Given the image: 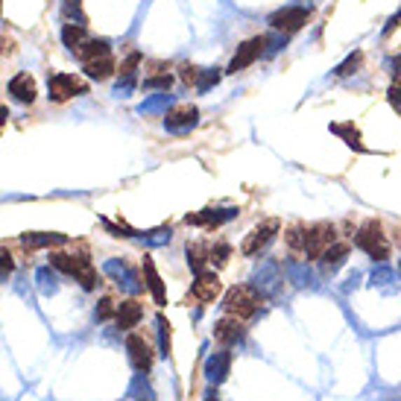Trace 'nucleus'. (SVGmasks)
I'll return each mask as SVG.
<instances>
[{"instance_id": "7", "label": "nucleus", "mask_w": 401, "mask_h": 401, "mask_svg": "<svg viewBox=\"0 0 401 401\" xmlns=\"http://www.w3.org/2000/svg\"><path fill=\"white\" fill-rule=\"evenodd\" d=\"M308 21H311V6H284L266 18V24L276 32H284V36H293V32H299Z\"/></svg>"}, {"instance_id": "26", "label": "nucleus", "mask_w": 401, "mask_h": 401, "mask_svg": "<svg viewBox=\"0 0 401 401\" xmlns=\"http://www.w3.org/2000/svg\"><path fill=\"white\" fill-rule=\"evenodd\" d=\"M305 231H308V226H302V223H293V226L287 229L284 240H287L290 252H305Z\"/></svg>"}, {"instance_id": "34", "label": "nucleus", "mask_w": 401, "mask_h": 401, "mask_svg": "<svg viewBox=\"0 0 401 401\" xmlns=\"http://www.w3.org/2000/svg\"><path fill=\"white\" fill-rule=\"evenodd\" d=\"M387 100H390V106L401 114V82H395V86L390 88V94H387Z\"/></svg>"}, {"instance_id": "38", "label": "nucleus", "mask_w": 401, "mask_h": 401, "mask_svg": "<svg viewBox=\"0 0 401 401\" xmlns=\"http://www.w3.org/2000/svg\"><path fill=\"white\" fill-rule=\"evenodd\" d=\"M144 401H149V398H144Z\"/></svg>"}, {"instance_id": "14", "label": "nucleus", "mask_w": 401, "mask_h": 401, "mask_svg": "<svg viewBox=\"0 0 401 401\" xmlns=\"http://www.w3.org/2000/svg\"><path fill=\"white\" fill-rule=\"evenodd\" d=\"M196 118H199V109L196 106H176L167 111V121L164 126L170 132H188L191 126H196Z\"/></svg>"}, {"instance_id": "27", "label": "nucleus", "mask_w": 401, "mask_h": 401, "mask_svg": "<svg viewBox=\"0 0 401 401\" xmlns=\"http://www.w3.org/2000/svg\"><path fill=\"white\" fill-rule=\"evenodd\" d=\"M173 325L167 322V316L158 313V340H161V355L164 358H170V348H173Z\"/></svg>"}, {"instance_id": "3", "label": "nucleus", "mask_w": 401, "mask_h": 401, "mask_svg": "<svg viewBox=\"0 0 401 401\" xmlns=\"http://www.w3.org/2000/svg\"><path fill=\"white\" fill-rule=\"evenodd\" d=\"M50 264H53L59 273H68V276H74V278L82 284V290H97L100 276H97V270L91 266V261H88L86 255L53 252V255H50Z\"/></svg>"}, {"instance_id": "15", "label": "nucleus", "mask_w": 401, "mask_h": 401, "mask_svg": "<svg viewBox=\"0 0 401 401\" xmlns=\"http://www.w3.org/2000/svg\"><path fill=\"white\" fill-rule=\"evenodd\" d=\"M9 94H12V100H18V103H24V106H29L32 100H36V79H32L29 74H15L12 79H9Z\"/></svg>"}, {"instance_id": "22", "label": "nucleus", "mask_w": 401, "mask_h": 401, "mask_svg": "<svg viewBox=\"0 0 401 401\" xmlns=\"http://www.w3.org/2000/svg\"><path fill=\"white\" fill-rule=\"evenodd\" d=\"M109 53H111V47H109L106 39H88L79 50H74V56H76L82 64L91 62V59H100V56H109Z\"/></svg>"}, {"instance_id": "33", "label": "nucleus", "mask_w": 401, "mask_h": 401, "mask_svg": "<svg viewBox=\"0 0 401 401\" xmlns=\"http://www.w3.org/2000/svg\"><path fill=\"white\" fill-rule=\"evenodd\" d=\"M179 76H182V82H188V86H196V79H199V68H193V64H185Z\"/></svg>"}, {"instance_id": "36", "label": "nucleus", "mask_w": 401, "mask_h": 401, "mask_svg": "<svg viewBox=\"0 0 401 401\" xmlns=\"http://www.w3.org/2000/svg\"><path fill=\"white\" fill-rule=\"evenodd\" d=\"M6 118H9V109H6V106H0V126L6 123Z\"/></svg>"}, {"instance_id": "6", "label": "nucleus", "mask_w": 401, "mask_h": 401, "mask_svg": "<svg viewBox=\"0 0 401 401\" xmlns=\"http://www.w3.org/2000/svg\"><path fill=\"white\" fill-rule=\"evenodd\" d=\"M331 243H337V226L334 223H313L305 231V252L302 255L308 261H320Z\"/></svg>"}, {"instance_id": "21", "label": "nucleus", "mask_w": 401, "mask_h": 401, "mask_svg": "<svg viewBox=\"0 0 401 401\" xmlns=\"http://www.w3.org/2000/svg\"><path fill=\"white\" fill-rule=\"evenodd\" d=\"M114 59H111V53L109 56H100V59H91V62H86L82 64V71H86V76L88 79H97V82H103V79H109L111 74H114Z\"/></svg>"}, {"instance_id": "12", "label": "nucleus", "mask_w": 401, "mask_h": 401, "mask_svg": "<svg viewBox=\"0 0 401 401\" xmlns=\"http://www.w3.org/2000/svg\"><path fill=\"white\" fill-rule=\"evenodd\" d=\"M235 214H238V208H205L199 214H188L185 223L188 226H203V229H217V226L229 223Z\"/></svg>"}, {"instance_id": "20", "label": "nucleus", "mask_w": 401, "mask_h": 401, "mask_svg": "<svg viewBox=\"0 0 401 401\" xmlns=\"http://www.w3.org/2000/svg\"><path fill=\"white\" fill-rule=\"evenodd\" d=\"M21 243L27 249H44V246H62L68 243V238L59 235V231H27V235H21Z\"/></svg>"}, {"instance_id": "1", "label": "nucleus", "mask_w": 401, "mask_h": 401, "mask_svg": "<svg viewBox=\"0 0 401 401\" xmlns=\"http://www.w3.org/2000/svg\"><path fill=\"white\" fill-rule=\"evenodd\" d=\"M261 305H264V296L255 287H249V284H235V287L226 290V296H223V311L238 316V320L255 316L261 311Z\"/></svg>"}, {"instance_id": "25", "label": "nucleus", "mask_w": 401, "mask_h": 401, "mask_svg": "<svg viewBox=\"0 0 401 401\" xmlns=\"http://www.w3.org/2000/svg\"><path fill=\"white\" fill-rule=\"evenodd\" d=\"M360 68H363V53H360V50H355V53L346 56V62H340L337 68H334V76H352Z\"/></svg>"}, {"instance_id": "35", "label": "nucleus", "mask_w": 401, "mask_h": 401, "mask_svg": "<svg viewBox=\"0 0 401 401\" xmlns=\"http://www.w3.org/2000/svg\"><path fill=\"white\" fill-rule=\"evenodd\" d=\"M398 24H401V9H398V12L393 15V18L387 21V27H383V29H381V36H383V39H387V36H393V32L398 29Z\"/></svg>"}, {"instance_id": "28", "label": "nucleus", "mask_w": 401, "mask_h": 401, "mask_svg": "<svg viewBox=\"0 0 401 401\" xmlns=\"http://www.w3.org/2000/svg\"><path fill=\"white\" fill-rule=\"evenodd\" d=\"M229 255H231V246L229 243H214V246H208V261L211 264H217V266H223L226 261H229Z\"/></svg>"}, {"instance_id": "8", "label": "nucleus", "mask_w": 401, "mask_h": 401, "mask_svg": "<svg viewBox=\"0 0 401 401\" xmlns=\"http://www.w3.org/2000/svg\"><path fill=\"white\" fill-rule=\"evenodd\" d=\"M264 47H266V36H255V39L243 41L238 47V53L231 56V62H229V74H240V71L249 68V64H255L261 59V53H264Z\"/></svg>"}, {"instance_id": "9", "label": "nucleus", "mask_w": 401, "mask_h": 401, "mask_svg": "<svg viewBox=\"0 0 401 401\" xmlns=\"http://www.w3.org/2000/svg\"><path fill=\"white\" fill-rule=\"evenodd\" d=\"M223 293V284H220V276L211 273V270H203V273H196V281L191 284V296L196 299V302H214L217 296Z\"/></svg>"}, {"instance_id": "13", "label": "nucleus", "mask_w": 401, "mask_h": 401, "mask_svg": "<svg viewBox=\"0 0 401 401\" xmlns=\"http://www.w3.org/2000/svg\"><path fill=\"white\" fill-rule=\"evenodd\" d=\"M229 369H231V352H214L205 360V378H208L211 387H220V383L229 378Z\"/></svg>"}, {"instance_id": "10", "label": "nucleus", "mask_w": 401, "mask_h": 401, "mask_svg": "<svg viewBox=\"0 0 401 401\" xmlns=\"http://www.w3.org/2000/svg\"><path fill=\"white\" fill-rule=\"evenodd\" d=\"M126 352H129L132 366H135V369H138L141 375H147L149 369H153L156 355H153V346H149L144 337H138V334H129V340H126Z\"/></svg>"}, {"instance_id": "29", "label": "nucleus", "mask_w": 401, "mask_h": 401, "mask_svg": "<svg viewBox=\"0 0 401 401\" xmlns=\"http://www.w3.org/2000/svg\"><path fill=\"white\" fill-rule=\"evenodd\" d=\"M114 313H118V302H114L111 296H103V299H100V305H97V320L106 322V320H111Z\"/></svg>"}, {"instance_id": "23", "label": "nucleus", "mask_w": 401, "mask_h": 401, "mask_svg": "<svg viewBox=\"0 0 401 401\" xmlns=\"http://www.w3.org/2000/svg\"><path fill=\"white\" fill-rule=\"evenodd\" d=\"M88 39L91 36L86 32V24H64L62 27V41H64V47H68L71 53H74V50H79Z\"/></svg>"}, {"instance_id": "37", "label": "nucleus", "mask_w": 401, "mask_h": 401, "mask_svg": "<svg viewBox=\"0 0 401 401\" xmlns=\"http://www.w3.org/2000/svg\"><path fill=\"white\" fill-rule=\"evenodd\" d=\"M208 401H217V395H214V390H211V393H208Z\"/></svg>"}, {"instance_id": "11", "label": "nucleus", "mask_w": 401, "mask_h": 401, "mask_svg": "<svg viewBox=\"0 0 401 401\" xmlns=\"http://www.w3.org/2000/svg\"><path fill=\"white\" fill-rule=\"evenodd\" d=\"M243 320H238V316H231L226 313L223 320H217L214 322V340L220 343V346H235L243 340Z\"/></svg>"}, {"instance_id": "2", "label": "nucleus", "mask_w": 401, "mask_h": 401, "mask_svg": "<svg viewBox=\"0 0 401 401\" xmlns=\"http://www.w3.org/2000/svg\"><path fill=\"white\" fill-rule=\"evenodd\" d=\"M355 246L378 264H383L390 258V240H387V235H383L378 220H363L360 223V229L355 231Z\"/></svg>"}, {"instance_id": "16", "label": "nucleus", "mask_w": 401, "mask_h": 401, "mask_svg": "<svg viewBox=\"0 0 401 401\" xmlns=\"http://www.w3.org/2000/svg\"><path fill=\"white\" fill-rule=\"evenodd\" d=\"M348 252H352V246H348V243H340V240L331 243L325 252H322V258H320L322 273H325V276H334V273H337L340 266L348 261Z\"/></svg>"}, {"instance_id": "4", "label": "nucleus", "mask_w": 401, "mask_h": 401, "mask_svg": "<svg viewBox=\"0 0 401 401\" xmlns=\"http://www.w3.org/2000/svg\"><path fill=\"white\" fill-rule=\"evenodd\" d=\"M88 91V82L86 79H79L76 74H50L47 76V97L53 100V103H68L71 97H79V94H86Z\"/></svg>"}, {"instance_id": "17", "label": "nucleus", "mask_w": 401, "mask_h": 401, "mask_svg": "<svg viewBox=\"0 0 401 401\" xmlns=\"http://www.w3.org/2000/svg\"><path fill=\"white\" fill-rule=\"evenodd\" d=\"M331 132H334V135H337L340 141H346L348 149H358V153H369V147L363 144L360 129H358L352 121H346V123H331Z\"/></svg>"}, {"instance_id": "18", "label": "nucleus", "mask_w": 401, "mask_h": 401, "mask_svg": "<svg viewBox=\"0 0 401 401\" xmlns=\"http://www.w3.org/2000/svg\"><path fill=\"white\" fill-rule=\"evenodd\" d=\"M144 316V308L135 302V299H126V302L118 305V313H114V322H118L121 331H132Z\"/></svg>"}, {"instance_id": "19", "label": "nucleus", "mask_w": 401, "mask_h": 401, "mask_svg": "<svg viewBox=\"0 0 401 401\" xmlns=\"http://www.w3.org/2000/svg\"><path fill=\"white\" fill-rule=\"evenodd\" d=\"M144 278H147V287H149V293H153V299H156V305H158V308H164V305H167L164 281H161V276H158L156 264H153V258H149V255H144Z\"/></svg>"}, {"instance_id": "31", "label": "nucleus", "mask_w": 401, "mask_h": 401, "mask_svg": "<svg viewBox=\"0 0 401 401\" xmlns=\"http://www.w3.org/2000/svg\"><path fill=\"white\" fill-rule=\"evenodd\" d=\"M173 86V79H170V74H161V76H147L144 79V88H170Z\"/></svg>"}, {"instance_id": "32", "label": "nucleus", "mask_w": 401, "mask_h": 401, "mask_svg": "<svg viewBox=\"0 0 401 401\" xmlns=\"http://www.w3.org/2000/svg\"><path fill=\"white\" fill-rule=\"evenodd\" d=\"M12 270H15L12 255H9V252H0V278H9V276H12Z\"/></svg>"}, {"instance_id": "30", "label": "nucleus", "mask_w": 401, "mask_h": 401, "mask_svg": "<svg viewBox=\"0 0 401 401\" xmlns=\"http://www.w3.org/2000/svg\"><path fill=\"white\" fill-rule=\"evenodd\" d=\"M217 82H220V74H217V68H214V71H199L196 88H199V91H208L211 86H217Z\"/></svg>"}, {"instance_id": "24", "label": "nucleus", "mask_w": 401, "mask_h": 401, "mask_svg": "<svg viewBox=\"0 0 401 401\" xmlns=\"http://www.w3.org/2000/svg\"><path fill=\"white\" fill-rule=\"evenodd\" d=\"M185 255H188V266H191L193 273H203V270H205V264H208V246H205L203 240L188 243Z\"/></svg>"}, {"instance_id": "5", "label": "nucleus", "mask_w": 401, "mask_h": 401, "mask_svg": "<svg viewBox=\"0 0 401 401\" xmlns=\"http://www.w3.org/2000/svg\"><path fill=\"white\" fill-rule=\"evenodd\" d=\"M278 229H281V220L278 217H266V220H261L249 235L243 238V246H240V252L246 255V258H255V255H261L266 246H270L273 240H276V235H278Z\"/></svg>"}]
</instances>
